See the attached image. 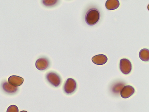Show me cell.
Here are the masks:
<instances>
[{"mask_svg":"<svg viewBox=\"0 0 149 112\" xmlns=\"http://www.w3.org/2000/svg\"><path fill=\"white\" fill-rule=\"evenodd\" d=\"M101 14L98 10L96 8L90 9L85 15V21L90 26L95 25L100 20Z\"/></svg>","mask_w":149,"mask_h":112,"instance_id":"obj_1","label":"cell"},{"mask_svg":"<svg viewBox=\"0 0 149 112\" xmlns=\"http://www.w3.org/2000/svg\"><path fill=\"white\" fill-rule=\"evenodd\" d=\"M46 78L48 82L55 88L59 86L62 82L60 76L56 73L50 71L47 73L46 76Z\"/></svg>","mask_w":149,"mask_h":112,"instance_id":"obj_2","label":"cell"},{"mask_svg":"<svg viewBox=\"0 0 149 112\" xmlns=\"http://www.w3.org/2000/svg\"><path fill=\"white\" fill-rule=\"evenodd\" d=\"M77 86V83L75 80L72 78H69L64 83L63 90L66 94L71 95L76 92Z\"/></svg>","mask_w":149,"mask_h":112,"instance_id":"obj_3","label":"cell"},{"mask_svg":"<svg viewBox=\"0 0 149 112\" xmlns=\"http://www.w3.org/2000/svg\"><path fill=\"white\" fill-rule=\"evenodd\" d=\"M120 69L123 74L127 75L130 74L132 70V66L130 61L126 58L121 59L120 62Z\"/></svg>","mask_w":149,"mask_h":112,"instance_id":"obj_4","label":"cell"},{"mask_svg":"<svg viewBox=\"0 0 149 112\" xmlns=\"http://www.w3.org/2000/svg\"><path fill=\"white\" fill-rule=\"evenodd\" d=\"M49 65V62L48 60L45 57H41L36 61L35 66L36 68L40 71L46 69Z\"/></svg>","mask_w":149,"mask_h":112,"instance_id":"obj_5","label":"cell"},{"mask_svg":"<svg viewBox=\"0 0 149 112\" xmlns=\"http://www.w3.org/2000/svg\"><path fill=\"white\" fill-rule=\"evenodd\" d=\"M135 92L133 87L127 85L123 87L120 92L121 97L124 99H127L131 97Z\"/></svg>","mask_w":149,"mask_h":112,"instance_id":"obj_6","label":"cell"},{"mask_svg":"<svg viewBox=\"0 0 149 112\" xmlns=\"http://www.w3.org/2000/svg\"><path fill=\"white\" fill-rule=\"evenodd\" d=\"M92 60L94 64L97 65H102L107 63L108 58L104 55H98L94 56L92 58Z\"/></svg>","mask_w":149,"mask_h":112,"instance_id":"obj_7","label":"cell"},{"mask_svg":"<svg viewBox=\"0 0 149 112\" xmlns=\"http://www.w3.org/2000/svg\"><path fill=\"white\" fill-rule=\"evenodd\" d=\"M24 79L20 77L12 76L10 77L8 79V83L15 87H18L21 85L23 83Z\"/></svg>","mask_w":149,"mask_h":112,"instance_id":"obj_8","label":"cell"},{"mask_svg":"<svg viewBox=\"0 0 149 112\" xmlns=\"http://www.w3.org/2000/svg\"><path fill=\"white\" fill-rule=\"evenodd\" d=\"M120 5L118 0H107L105 4L106 8L109 10H115L117 9Z\"/></svg>","mask_w":149,"mask_h":112,"instance_id":"obj_9","label":"cell"},{"mask_svg":"<svg viewBox=\"0 0 149 112\" xmlns=\"http://www.w3.org/2000/svg\"><path fill=\"white\" fill-rule=\"evenodd\" d=\"M3 90L6 92L9 93H15L18 90L16 87L12 85L8 82H5L2 85Z\"/></svg>","mask_w":149,"mask_h":112,"instance_id":"obj_10","label":"cell"},{"mask_svg":"<svg viewBox=\"0 0 149 112\" xmlns=\"http://www.w3.org/2000/svg\"><path fill=\"white\" fill-rule=\"evenodd\" d=\"M140 59L144 62L148 61L149 60V50L147 48H143L141 50L139 53Z\"/></svg>","mask_w":149,"mask_h":112,"instance_id":"obj_11","label":"cell"},{"mask_svg":"<svg viewBox=\"0 0 149 112\" xmlns=\"http://www.w3.org/2000/svg\"><path fill=\"white\" fill-rule=\"evenodd\" d=\"M43 4L46 6L51 7L55 6L58 1H42Z\"/></svg>","mask_w":149,"mask_h":112,"instance_id":"obj_12","label":"cell"},{"mask_svg":"<svg viewBox=\"0 0 149 112\" xmlns=\"http://www.w3.org/2000/svg\"><path fill=\"white\" fill-rule=\"evenodd\" d=\"M6 112H19V109L16 106L11 105L8 108Z\"/></svg>","mask_w":149,"mask_h":112,"instance_id":"obj_13","label":"cell"},{"mask_svg":"<svg viewBox=\"0 0 149 112\" xmlns=\"http://www.w3.org/2000/svg\"><path fill=\"white\" fill-rule=\"evenodd\" d=\"M19 112H28L26 111H21Z\"/></svg>","mask_w":149,"mask_h":112,"instance_id":"obj_14","label":"cell"}]
</instances>
